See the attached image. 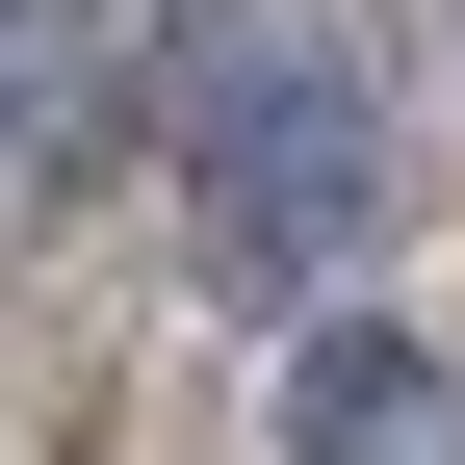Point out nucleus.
Masks as SVG:
<instances>
[{
    "instance_id": "3",
    "label": "nucleus",
    "mask_w": 465,
    "mask_h": 465,
    "mask_svg": "<svg viewBox=\"0 0 465 465\" xmlns=\"http://www.w3.org/2000/svg\"><path fill=\"white\" fill-rule=\"evenodd\" d=\"M104 26H130V0H0V182H52V130H78Z\"/></svg>"
},
{
    "instance_id": "1",
    "label": "nucleus",
    "mask_w": 465,
    "mask_h": 465,
    "mask_svg": "<svg viewBox=\"0 0 465 465\" xmlns=\"http://www.w3.org/2000/svg\"><path fill=\"white\" fill-rule=\"evenodd\" d=\"M182 232L259 311H311L388 232V104H362V52H336V0H207V52H182Z\"/></svg>"
},
{
    "instance_id": "2",
    "label": "nucleus",
    "mask_w": 465,
    "mask_h": 465,
    "mask_svg": "<svg viewBox=\"0 0 465 465\" xmlns=\"http://www.w3.org/2000/svg\"><path fill=\"white\" fill-rule=\"evenodd\" d=\"M284 465H465V336L311 311V362H284Z\"/></svg>"
}]
</instances>
